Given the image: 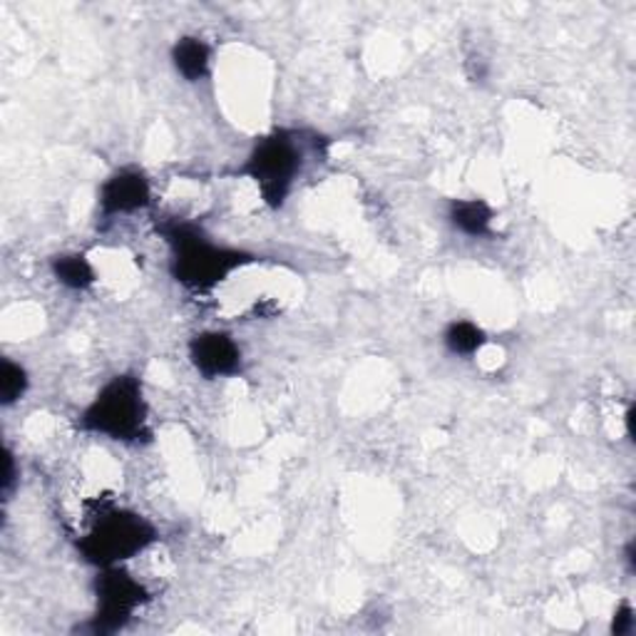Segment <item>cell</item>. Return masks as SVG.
<instances>
[{"label":"cell","instance_id":"cell-8","mask_svg":"<svg viewBox=\"0 0 636 636\" xmlns=\"http://www.w3.org/2000/svg\"><path fill=\"white\" fill-rule=\"evenodd\" d=\"M448 220L453 230L470 236V239H486V236H492L495 212L486 199H455L448 209Z\"/></svg>","mask_w":636,"mask_h":636},{"label":"cell","instance_id":"cell-6","mask_svg":"<svg viewBox=\"0 0 636 636\" xmlns=\"http://www.w3.org/2000/svg\"><path fill=\"white\" fill-rule=\"evenodd\" d=\"M189 360L207 381L242 373V348L222 331H204L189 341Z\"/></svg>","mask_w":636,"mask_h":636},{"label":"cell","instance_id":"cell-1","mask_svg":"<svg viewBox=\"0 0 636 636\" xmlns=\"http://www.w3.org/2000/svg\"><path fill=\"white\" fill-rule=\"evenodd\" d=\"M159 234L172 249L169 274L189 291H212L232 277L236 269L254 261L252 254L226 249L209 239L202 226L185 220L159 224Z\"/></svg>","mask_w":636,"mask_h":636},{"label":"cell","instance_id":"cell-7","mask_svg":"<svg viewBox=\"0 0 636 636\" xmlns=\"http://www.w3.org/2000/svg\"><path fill=\"white\" fill-rule=\"evenodd\" d=\"M152 187L140 169H120V172L104 179L98 194L100 212L104 216L135 214L140 209L149 207Z\"/></svg>","mask_w":636,"mask_h":636},{"label":"cell","instance_id":"cell-13","mask_svg":"<svg viewBox=\"0 0 636 636\" xmlns=\"http://www.w3.org/2000/svg\"><path fill=\"white\" fill-rule=\"evenodd\" d=\"M634 629V610H632V604H622L620 610H616L614 614V622H612V632L616 636H624V634H629Z\"/></svg>","mask_w":636,"mask_h":636},{"label":"cell","instance_id":"cell-11","mask_svg":"<svg viewBox=\"0 0 636 636\" xmlns=\"http://www.w3.org/2000/svg\"><path fill=\"white\" fill-rule=\"evenodd\" d=\"M486 331H482L478 324L472 321H453V324L445 328L443 334V344L450 350L453 356H475L478 350L486 346Z\"/></svg>","mask_w":636,"mask_h":636},{"label":"cell","instance_id":"cell-14","mask_svg":"<svg viewBox=\"0 0 636 636\" xmlns=\"http://www.w3.org/2000/svg\"><path fill=\"white\" fill-rule=\"evenodd\" d=\"M15 458L11 450H5V472H3V495H11L13 488H15Z\"/></svg>","mask_w":636,"mask_h":636},{"label":"cell","instance_id":"cell-4","mask_svg":"<svg viewBox=\"0 0 636 636\" xmlns=\"http://www.w3.org/2000/svg\"><path fill=\"white\" fill-rule=\"evenodd\" d=\"M157 529L149 522L130 510H108L90 527L78 549L85 562L94 567H118L132 559L155 543Z\"/></svg>","mask_w":636,"mask_h":636},{"label":"cell","instance_id":"cell-10","mask_svg":"<svg viewBox=\"0 0 636 636\" xmlns=\"http://www.w3.org/2000/svg\"><path fill=\"white\" fill-rule=\"evenodd\" d=\"M53 277L63 283L65 289L72 291H88L94 281H98V274H94L92 264L88 261L85 254H60L51 261Z\"/></svg>","mask_w":636,"mask_h":636},{"label":"cell","instance_id":"cell-3","mask_svg":"<svg viewBox=\"0 0 636 636\" xmlns=\"http://www.w3.org/2000/svg\"><path fill=\"white\" fill-rule=\"evenodd\" d=\"M297 137V132L289 130H277L261 137L239 169L259 187L261 199L271 209L283 207L303 167V149Z\"/></svg>","mask_w":636,"mask_h":636},{"label":"cell","instance_id":"cell-2","mask_svg":"<svg viewBox=\"0 0 636 636\" xmlns=\"http://www.w3.org/2000/svg\"><path fill=\"white\" fill-rule=\"evenodd\" d=\"M80 428L118 443L147 440L152 433L140 378L135 373H122L104 383L94 401L82 411Z\"/></svg>","mask_w":636,"mask_h":636},{"label":"cell","instance_id":"cell-9","mask_svg":"<svg viewBox=\"0 0 636 636\" xmlns=\"http://www.w3.org/2000/svg\"><path fill=\"white\" fill-rule=\"evenodd\" d=\"M169 58H172L177 75H182L187 82H199L207 78L209 68H212V47L202 37L185 35L172 45Z\"/></svg>","mask_w":636,"mask_h":636},{"label":"cell","instance_id":"cell-5","mask_svg":"<svg viewBox=\"0 0 636 636\" xmlns=\"http://www.w3.org/2000/svg\"><path fill=\"white\" fill-rule=\"evenodd\" d=\"M94 590H98V612H94L88 629L98 636L125 629L137 606L147 602L145 587L120 565L104 567Z\"/></svg>","mask_w":636,"mask_h":636},{"label":"cell","instance_id":"cell-12","mask_svg":"<svg viewBox=\"0 0 636 636\" xmlns=\"http://www.w3.org/2000/svg\"><path fill=\"white\" fill-rule=\"evenodd\" d=\"M27 386H31V378H27L25 368L13 364L11 358H5L3 366H0V403L8 408L23 401Z\"/></svg>","mask_w":636,"mask_h":636},{"label":"cell","instance_id":"cell-15","mask_svg":"<svg viewBox=\"0 0 636 636\" xmlns=\"http://www.w3.org/2000/svg\"><path fill=\"white\" fill-rule=\"evenodd\" d=\"M626 435L634 440V405L626 411Z\"/></svg>","mask_w":636,"mask_h":636}]
</instances>
